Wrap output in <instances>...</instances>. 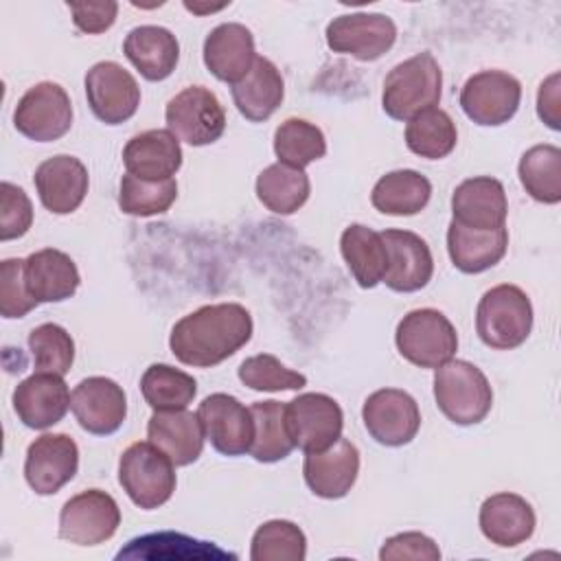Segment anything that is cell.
<instances>
[{
    "label": "cell",
    "instance_id": "obj_18",
    "mask_svg": "<svg viewBox=\"0 0 561 561\" xmlns=\"http://www.w3.org/2000/svg\"><path fill=\"white\" fill-rule=\"evenodd\" d=\"M381 239L388 250V270L381 283L401 294L423 289L434 274L430 245L416 232L399 228L383 230Z\"/></svg>",
    "mask_w": 561,
    "mask_h": 561
},
{
    "label": "cell",
    "instance_id": "obj_41",
    "mask_svg": "<svg viewBox=\"0 0 561 561\" xmlns=\"http://www.w3.org/2000/svg\"><path fill=\"white\" fill-rule=\"evenodd\" d=\"M28 351L35 373H55L64 377L75 362V342L70 333L55 322H44L28 333Z\"/></svg>",
    "mask_w": 561,
    "mask_h": 561
},
{
    "label": "cell",
    "instance_id": "obj_13",
    "mask_svg": "<svg viewBox=\"0 0 561 561\" xmlns=\"http://www.w3.org/2000/svg\"><path fill=\"white\" fill-rule=\"evenodd\" d=\"M85 96L92 114L105 125L129 121L140 105V88L116 61H99L85 75Z\"/></svg>",
    "mask_w": 561,
    "mask_h": 561
},
{
    "label": "cell",
    "instance_id": "obj_16",
    "mask_svg": "<svg viewBox=\"0 0 561 561\" xmlns=\"http://www.w3.org/2000/svg\"><path fill=\"white\" fill-rule=\"evenodd\" d=\"M79 469V447L68 434H42L24 458V478L37 495H53L68 484Z\"/></svg>",
    "mask_w": 561,
    "mask_h": 561
},
{
    "label": "cell",
    "instance_id": "obj_12",
    "mask_svg": "<svg viewBox=\"0 0 561 561\" xmlns=\"http://www.w3.org/2000/svg\"><path fill=\"white\" fill-rule=\"evenodd\" d=\"M362 421L368 434L386 447L412 443L421 427V412L412 394L399 388H381L368 394L362 408Z\"/></svg>",
    "mask_w": 561,
    "mask_h": 561
},
{
    "label": "cell",
    "instance_id": "obj_36",
    "mask_svg": "<svg viewBox=\"0 0 561 561\" xmlns=\"http://www.w3.org/2000/svg\"><path fill=\"white\" fill-rule=\"evenodd\" d=\"M456 140H458L456 123L445 110H438V107L416 114L405 125L408 149L427 160H440L449 156L456 147Z\"/></svg>",
    "mask_w": 561,
    "mask_h": 561
},
{
    "label": "cell",
    "instance_id": "obj_9",
    "mask_svg": "<svg viewBox=\"0 0 561 561\" xmlns=\"http://www.w3.org/2000/svg\"><path fill=\"white\" fill-rule=\"evenodd\" d=\"M287 432L305 454L331 447L344 427V414L337 401L324 392H305L285 405Z\"/></svg>",
    "mask_w": 561,
    "mask_h": 561
},
{
    "label": "cell",
    "instance_id": "obj_26",
    "mask_svg": "<svg viewBox=\"0 0 561 561\" xmlns=\"http://www.w3.org/2000/svg\"><path fill=\"white\" fill-rule=\"evenodd\" d=\"M123 162L140 180H169L182 167V147L169 129H147L127 140Z\"/></svg>",
    "mask_w": 561,
    "mask_h": 561
},
{
    "label": "cell",
    "instance_id": "obj_33",
    "mask_svg": "<svg viewBox=\"0 0 561 561\" xmlns=\"http://www.w3.org/2000/svg\"><path fill=\"white\" fill-rule=\"evenodd\" d=\"M311 184L305 169H294L283 162L265 167L256 178V197L274 215L296 213L309 197Z\"/></svg>",
    "mask_w": 561,
    "mask_h": 561
},
{
    "label": "cell",
    "instance_id": "obj_32",
    "mask_svg": "<svg viewBox=\"0 0 561 561\" xmlns=\"http://www.w3.org/2000/svg\"><path fill=\"white\" fill-rule=\"evenodd\" d=\"M432 197L430 180L414 169H399L381 175L373 186L370 202L383 215L410 217L421 213Z\"/></svg>",
    "mask_w": 561,
    "mask_h": 561
},
{
    "label": "cell",
    "instance_id": "obj_34",
    "mask_svg": "<svg viewBox=\"0 0 561 561\" xmlns=\"http://www.w3.org/2000/svg\"><path fill=\"white\" fill-rule=\"evenodd\" d=\"M285 405L280 401H256L250 405L254 421V438L250 445V456L259 462H278L294 451V440L287 432Z\"/></svg>",
    "mask_w": 561,
    "mask_h": 561
},
{
    "label": "cell",
    "instance_id": "obj_46",
    "mask_svg": "<svg viewBox=\"0 0 561 561\" xmlns=\"http://www.w3.org/2000/svg\"><path fill=\"white\" fill-rule=\"evenodd\" d=\"M72 11V22L81 33H103L107 31L118 13V4L114 0L99 2H68Z\"/></svg>",
    "mask_w": 561,
    "mask_h": 561
},
{
    "label": "cell",
    "instance_id": "obj_20",
    "mask_svg": "<svg viewBox=\"0 0 561 561\" xmlns=\"http://www.w3.org/2000/svg\"><path fill=\"white\" fill-rule=\"evenodd\" d=\"M302 473H305L307 486L318 497H324V500L344 497L357 480L359 451L351 440L340 436L331 447L322 451L305 454Z\"/></svg>",
    "mask_w": 561,
    "mask_h": 561
},
{
    "label": "cell",
    "instance_id": "obj_11",
    "mask_svg": "<svg viewBox=\"0 0 561 561\" xmlns=\"http://www.w3.org/2000/svg\"><path fill=\"white\" fill-rule=\"evenodd\" d=\"M522 101V83L502 70H482L460 90V107L476 125L497 127L508 123Z\"/></svg>",
    "mask_w": 561,
    "mask_h": 561
},
{
    "label": "cell",
    "instance_id": "obj_17",
    "mask_svg": "<svg viewBox=\"0 0 561 561\" xmlns=\"http://www.w3.org/2000/svg\"><path fill=\"white\" fill-rule=\"evenodd\" d=\"M70 410L85 432L110 436L127 416V397L114 379L88 377L70 392Z\"/></svg>",
    "mask_w": 561,
    "mask_h": 561
},
{
    "label": "cell",
    "instance_id": "obj_44",
    "mask_svg": "<svg viewBox=\"0 0 561 561\" xmlns=\"http://www.w3.org/2000/svg\"><path fill=\"white\" fill-rule=\"evenodd\" d=\"M33 224V206L24 188L2 182L0 184V239H18L28 232Z\"/></svg>",
    "mask_w": 561,
    "mask_h": 561
},
{
    "label": "cell",
    "instance_id": "obj_35",
    "mask_svg": "<svg viewBox=\"0 0 561 561\" xmlns=\"http://www.w3.org/2000/svg\"><path fill=\"white\" fill-rule=\"evenodd\" d=\"M517 175L526 193L541 204L561 202V149L554 145L530 147L517 164Z\"/></svg>",
    "mask_w": 561,
    "mask_h": 561
},
{
    "label": "cell",
    "instance_id": "obj_22",
    "mask_svg": "<svg viewBox=\"0 0 561 561\" xmlns=\"http://www.w3.org/2000/svg\"><path fill=\"white\" fill-rule=\"evenodd\" d=\"M454 221L476 228L495 230L502 228L508 215L506 193L500 180L491 175H478L462 180L451 195Z\"/></svg>",
    "mask_w": 561,
    "mask_h": 561
},
{
    "label": "cell",
    "instance_id": "obj_23",
    "mask_svg": "<svg viewBox=\"0 0 561 561\" xmlns=\"http://www.w3.org/2000/svg\"><path fill=\"white\" fill-rule=\"evenodd\" d=\"M256 57L259 55L254 50V37L250 28L239 22H224L215 26L204 39L206 68L213 77L230 85L250 72Z\"/></svg>",
    "mask_w": 561,
    "mask_h": 561
},
{
    "label": "cell",
    "instance_id": "obj_2",
    "mask_svg": "<svg viewBox=\"0 0 561 561\" xmlns=\"http://www.w3.org/2000/svg\"><path fill=\"white\" fill-rule=\"evenodd\" d=\"M443 72L432 53H419L397 64L383 79L381 107L394 121H410L436 107L440 101Z\"/></svg>",
    "mask_w": 561,
    "mask_h": 561
},
{
    "label": "cell",
    "instance_id": "obj_42",
    "mask_svg": "<svg viewBox=\"0 0 561 561\" xmlns=\"http://www.w3.org/2000/svg\"><path fill=\"white\" fill-rule=\"evenodd\" d=\"M239 379L252 390L259 392H280V390H300L307 386V377L298 370L287 368L270 353L252 355L241 362Z\"/></svg>",
    "mask_w": 561,
    "mask_h": 561
},
{
    "label": "cell",
    "instance_id": "obj_6",
    "mask_svg": "<svg viewBox=\"0 0 561 561\" xmlns=\"http://www.w3.org/2000/svg\"><path fill=\"white\" fill-rule=\"evenodd\" d=\"M403 359L419 368H438L458 351L454 324L438 309H414L403 316L394 333Z\"/></svg>",
    "mask_w": 561,
    "mask_h": 561
},
{
    "label": "cell",
    "instance_id": "obj_37",
    "mask_svg": "<svg viewBox=\"0 0 561 561\" xmlns=\"http://www.w3.org/2000/svg\"><path fill=\"white\" fill-rule=\"evenodd\" d=\"M140 392L153 410H184L197 394V381L169 364H151L140 377Z\"/></svg>",
    "mask_w": 561,
    "mask_h": 561
},
{
    "label": "cell",
    "instance_id": "obj_27",
    "mask_svg": "<svg viewBox=\"0 0 561 561\" xmlns=\"http://www.w3.org/2000/svg\"><path fill=\"white\" fill-rule=\"evenodd\" d=\"M24 278L37 302H61L70 298L81 283L75 261L55 248L28 254L24 259Z\"/></svg>",
    "mask_w": 561,
    "mask_h": 561
},
{
    "label": "cell",
    "instance_id": "obj_24",
    "mask_svg": "<svg viewBox=\"0 0 561 561\" xmlns=\"http://www.w3.org/2000/svg\"><path fill=\"white\" fill-rule=\"evenodd\" d=\"M149 440L164 451L175 467H186L202 456L204 427L197 412L184 410H153L147 425Z\"/></svg>",
    "mask_w": 561,
    "mask_h": 561
},
{
    "label": "cell",
    "instance_id": "obj_19",
    "mask_svg": "<svg viewBox=\"0 0 561 561\" xmlns=\"http://www.w3.org/2000/svg\"><path fill=\"white\" fill-rule=\"evenodd\" d=\"M70 408V390L61 375L33 373L13 390V410L31 430H46L59 423Z\"/></svg>",
    "mask_w": 561,
    "mask_h": 561
},
{
    "label": "cell",
    "instance_id": "obj_7",
    "mask_svg": "<svg viewBox=\"0 0 561 561\" xmlns=\"http://www.w3.org/2000/svg\"><path fill=\"white\" fill-rule=\"evenodd\" d=\"M167 129L191 147H204L221 138L226 112L215 92L204 85H188L178 92L164 110Z\"/></svg>",
    "mask_w": 561,
    "mask_h": 561
},
{
    "label": "cell",
    "instance_id": "obj_29",
    "mask_svg": "<svg viewBox=\"0 0 561 561\" xmlns=\"http://www.w3.org/2000/svg\"><path fill=\"white\" fill-rule=\"evenodd\" d=\"M508 248V230H476L451 219L447 228V252L456 270L480 274L502 261Z\"/></svg>",
    "mask_w": 561,
    "mask_h": 561
},
{
    "label": "cell",
    "instance_id": "obj_4",
    "mask_svg": "<svg viewBox=\"0 0 561 561\" xmlns=\"http://www.w3.org/2000/svg\"><path fill=\"white\" fill-rule=\"evenodd\" d=\"M533 329V305L517 285H495L478 302L476 331L480 340L497 351H511L526 342Z\"/></svg>",
    "mask_w": 561,
    "mask_h": 561
},
{
    "label": "cell",
    "instance_id": "obj_8",
    "mask_svg": "<svg viewBox=\"0 0 561 561\" xmlns=\"http://www.w3.org/2000/svg\"><path fill=\"white\" fill-rule=\"evenodd\" d=\"M13 125L28 140H59L68 134L72 125V103L68 92L53 81L35 83L18 101L13 112Z\"/></svg>",
    "mask_w": 561,
    "mask_h": 561
},
{
    "label": "cell",
    "instance_id": "obj_31",
    "mask_svg": "<svg viewBox=\"0 0 561 561\" xmlns=\"http://www.w3.org/2000/svg\"><path fill=\"white\" fill-rule=\"evenodd\" d=\"M340 250L359 287L370 289L383 280L388 270V250L381 232L362 224H351L340 237Z\"/></svg>",
    "mask_w": 561,
    "mask_h": 561
},
{
    "label": "cell",
    "instance_id": "obj_1",
    "mask_svg": "<svg viewBox=\"0 0 561 561\" xmlns=\"http://www.w3.org/2000/svg\"><path fill=\"white\" fill-rule=\"evenodd\" d=\"M252 316L243 305H204L175 322L169 346L182 364L210 368L245 346L252 337Z\"/></svg>",
    "mask_w": 561,
    "mask_h": 561
},
{
    "label": "cell",
    "instance_id": "obj_28",
    "mask_svg": "<svg viewBox=\"0 0 561 561\" xmlns=\"http://www.w3.org/2000/svg\"><path fill=\"white\" fill-rule=\"evenodd\" d=\"M123 53L147 81H162L178 66L180 44L169 28L142 24L127 33Z\"/></svg>",
    "mask_w": 561,
    "mask_h": 561
},
{
    "label": "cell",
    "instance_id": "obj_10",
    "mask_svg": "<svg viewBox=\"0 0 561 561\" xmlns=\"http://www.w3.org/2000/svg\"><path fill=\"white\" fill-rule=\"evenodd\" d=\"M118 524L121 508L116 500L101 489H88L61 506L59 537L75 546H99L114 537Z\"/></svg>",
    "mask_w": 561,
    "mask_h": 561
},
{
    "label": "cell",
    "instance_id": "obj_40",
    "mask_svg": "<svg viewBox=\"0 0 561 561\" xmlns=\"http://www.w3.org/2000/svg\"><path fill=\"white\" fill-rule=\"evenodd\" d=\"M178 197V182L169 180H140L131 173L121 178L118 206L123 213L134 217L160 215L171 208Z\"/></svg>",
    "mask_w": 561,
    "mask_h": 561
},
{
    "label": "cell",
    "instance_id": "obj_15",
    "mask_svg": "<svg viewBox=\"0 0 561 561\" xmlns=\"http://www.w3.org/2000/svg\"><path fill=\"white\" fill-rule=\"evenodd\" d=\"M197 416L215 451L224 456H241L250 451L254 421L250 408H245L237 397L226 392L208 394L199 403Z\"/></svg>",
    "mask_w": 561,
    "mask_h": 561
},
{
    "label": "cell",
    "instance_id": "obj_5",
    "mask_svg": "<svg viewBox=\"0 0 561 561\" xmlns=\"http://www.w3.org/2000/svg\"><path fill=\"white\" fill-rule=\"evenodd\" d=\"M175 465L151 440L129 445L118 460V482L129 500L145 508L167 504L175 491Z\"/></svg>",
    "mask_w": 561,
    "mask_h": 561
},
{
    "label": "cell",
    "instance_id": "obj_21",
    "mask_svg": "<svg viewBox=\"0 0 561 561\" xmlns=\"http://www.w3.org/2000/svg\"><path fill=\"white\" fill-rule=\"evenodd\" d=\"M39 202L55 215H68L81 206L88 193V169L75 156H53L44 160L33 175Z\"/></svg>",
    "mask_w": 561,
    "mask_h": 561
},
{
    "label": "cell",
    "instance_id": "obj_48",
    "mask_svg": "<svg viewBox=\"0 0 561 561\" xmlns=\"http://www.w3.org/2000/svg\"><path fill=\"white\" fill-rule=\"evenodd\" d=\"M184 7L188 9V11H193V13H213V11H219V9H224L226 4H210V7H202V4H191V2H184Z\"/></svg>",
    "mask_w": 561,
    "mask_h": 561
},
{
    "label": "cell",
    "instance_id": "obj_3",
    "mask_svg": "<svg viewBox=\"0 0 561 561\" xmlns=\"http://www.w3.org/2000/svg\"><path fill=\"white\" fill-rule=\"evenodd\" d=\"M434 399L438 410L456 425L484 421L493 405V390L486 375L465 359H449L434 373Z\"/></svg>",
    "mask_w": 561,
    "mask_h": 561
},
{
    "label": "cell",
    "instance_id": "obj_39",
    "mask_svg": "<svg viewBox=\"0 0 561 561\" xmlns=\"http://www.w3.org/2000/svg\"><path fill=\"white\" fill-rule=\"evenodd\" d=\"M307 557L305 533L287 519H270L261 524L252 537V561H302Z\"/></svg>",
    "mask_w": 561,
    "mask_h": 561
},
{
    "label": "cell",
    "instance_id": "obj_47",
    "mask_svg": "<svg viewBox=\"0 0 561 561\" xmlns=\"http://www.w3.org/2000/svg\"><path fill=\"white\" fill-rule=\"evenodd\" d=\"M561 75L552 72L537 92V114L550 129H561Z\"/></svg>",
    "mask_w": 561,
    "mask_h": 561
},
{
    "label": "cell",
    "instance_id": "obj_43",
    "mask_svg": "<svg viewBox=\"0 0 561 561\" xmlns=\"http://www.w3.org/2000/svg\"><path fill=\"white\" fill-rule=\"evenodd\" d=\"M39 302L31 296L24 278V259L0 263V313L2 318H24Z\"/></svg>",
    "mask_w": 561,
    "mask_h": 561
},
{
    "label": "cell",
    "instance_id": "obj_14",
    "mask_svg": "<svg viewBox=\"0 0 561 561\" xmlns=\"http://www.w3.org/2000/svg\"><path fill=\"white\" fill-rule=\"evenodd\" d=\"M324 35L333 53L351 55L359 61H375L392 48L397 26L383 13H348L333 18Z\"/></svg>",
    "mask_w": 561,
    "mask_h": 561
},
{
    "label": "cell",
    "instance_id": "obj_38",
    "mask_svg": "<svg viewBox=\"0 0 561 561\" xmlns=\"http://www.w3.org/2000/svg\"><path fill=\"white\" fill-rule=\"evenodd\" d=\"M274 153L278 162L305 169L327 153V138L318 125L305 118H287L274 131Z\"/></svg>",
    "mask_w": 561,
    "mask_h": 561
},
{
    "label": "cell",
    "instance_id": "obj_25",
    "mask_svg": "<svg viewBox=\"0 0 561 561\" xmlns=\"http://www.w3.org/2000/svg\"><path fill=\"white\" fill-rule=\"evenodd\" d=\"M480 530L482 535L500 546L513 548L528 541L535 533V511L517 493H495L480 506Z\"/></svg>",
    "mask_w": 561,
    "mask_h": 561
},
{
    "label": "cell",
    "instance_id": "obj_30",
    "mask_svg": "<svg viewBox=\"0 0 561 561\" xmlns=\"http://www.w3.org/2000/svg\"><path fill=\"white\" fill-rule=\"evenodd\" d=\"M230 92L241 116L252 123H263L283 103L285 81L270 59L256 57L250 72L241 81L232 83Z\"/></svg>",
    "mask_w": 561,
    "mask_h": 561
},
{
    "label": "cell",
    "instance_id": "obj_45",
    "mask_svg": "<svg viewBox=\"0 0 561 561\" xmlns=\"http://www.w3.org/2000/svg\"><path fill=\"white\" fill-rule=\"evenodd\" d=\"M379 559L381 561H401V559L438 561L440 550L436 541L423 533H399L383 541L379 550Z\"/></svg>",
    "mask_w": 561,
    "mask_h": 561
}]
</instances>
